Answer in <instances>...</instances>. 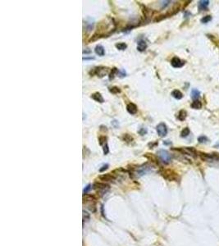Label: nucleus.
<instances>
[{
    "label": "nucleus",
    "mask_w": 219,
    "mask_h": 246,
    "mask_svg": "<svg viewBox=\"0 0 219 246\" xmlns=\"http://www.w3.org/2000/svg\"><path fill=\"white\" fill-rule=\"evenodd\" d=\"M172 97L175 98L176 99H181L183 98V94L178 90H173V91L172 92Z\"/></svg>",
    "instance_id": "ddd939ff"
},
{
    "label": "nucleus",
    "mask_w": 219,
    "mask_h": 246,
    "mask_svg": "<svg viewBox=\"0 0 219 246\" xmlns=\"http://www.w3.org/2000/svg\"><path fill=\"white\" fill-rule=\"evenodd\" d=\"M171 64H172V66H173V67L179 68V67H181V66H184L185 62L181 61V59H180L179 58H177V57H174V58L172 59V61H171Z\"/></svg>",
    "instance_id": "423d86ee"
},
{
    "label": "nucleus",
    "mask_w": 219,
    "mask_h": 246,
    "mask_svg": "<svg viewBox=\"0 0 219 246\" xmlns=\"http://www.w3.org/2000/svg\"><path fill=\"white\" fill-rule=\"evenodd\" d=\"M116 48L118 49V50H125L127 48V44L123 43V42H121V43H117L116 44Z\"/></svg>",
    "instance_id": "6ab92c4d"
},
{
    "label": "nucleus",
    "mask_w": 219,
    "mask_h": 246,
    "mask_svg": "<svg viewBox=\"0 0 219 246\" xmlns=\"http://www.w3.org/2000/svg\"><path fill=\"white\" fill-rule=\"evenodd\" d=\"M200 158H202L204 161L206 162H213V161H216L218 159V156H215V155H211L209 153H200L199 154Z\"/></svg>",
    "instance_id": "39448f33"
},
{
    "label": "nucleus",
    "mask_w": 219,
    "mask_h": 246,
    "mask_svg": "<svg viewBox=\"0 0 219 246\" xmlns=\"http://www.w3.org/2000/svg\"><path fill=\"white\" fill-rule=\"evenodd\" d=\"M156 130H157L158 135L160 137H164V136H166L167 134H168V127H167L166 124L163 122L159 123L158 125L157 126V127H156Z\"/></svg>",
    "instance_id": "7ed1b4c3"
},
{
    "label": "nucleus",
    "mask_w": 219,
    "mask_h": 246,
    "mask_svg": "<svg viewBox=\"0 0 219 246\" xmlns=\"http://www.w3.org/2000/svg\"><path fill=\"white\" fill-rule=\"evenodd\" d=\"M91 99H93L94 100H95L96 102H99V103H103V102H104V99H103L102 94L99 93V92H95V93L92 94H91Z\"/></svg>",
    "instance_id": "1a4fd4ad"
},
{
    "label": "nucleus",
    "mask_w": 219,
    "mask_h": 246,
    "mask_svg": "<svg viewBox=\"0 0 219 246\" xmlns=\"http://www.w3.org/2000/svg\"><path fill=\"white\" fill-rule=\"evenodd\" d=\"M190 106H191V108H194V109H200L202 108V103L199 100L196 99V100L192 102V103H191Z\"/></svg>",
    "instance_id": "4468645a"
},
{
    "label": "nucleus",
    "mask_w": 219,
    "mask_h": 246,
    "mask_svg": "<svg viewBox=\"0 0 219 246\" xmlns=\"http://www.w3.org/2000/svg\"><path fill=\"white\" fill-rule=\"evenodd\" d=\"M90 186H90V185H88V186H86V188H85V190H84V193H85V194H86L87 192H88V190L90 189Z\"/></svg>",
    "instance_id": "cd10ccee"
},
{
    "label": "nucleus",
    "mask_w": 219,
    "mask_h": 246,
    "mask_svg": "<svg viewBox=\"0 0 219 246\" xmlns=\"http://www.w3.org/2000/svg\"><path fill=\"white\" fill-rule=\"evenodd\" d=\"M109 71V68L105 67V66H98V67L94 68L90 72V75H97L99 77H103L105 75H107Z\"/></svg>",
    "instance_id": "f257e3e1"
},
{
    "label": "nucleus",
    "mask_w": 219,
    "mask_h": 246,
    "mask_svg": "<svg viewBox=\"0 0 219 246\" xmlns=\"http://www.w3.org/2000/svg\"><path fill=\"white\" fill-rule=\"evenodd\" d=\"M94 51H95V53L97 55H99V56H103V55L105 54V50H104V48L103 47L102 45H97L95 47V49H94Z\"/></svg>",
    "instance_id": "9b49d317"
},
{
    "label": "nucleus",
    "mask_w": 219,
    "mask_h": 246,
    "mask_svg": "<svg viewBox=\"0 0 219 246\" xmlns=\"http://www.w3.org/2000/svg\"><path fill=\"white\" fill-rule=\"evenodd\" d=\"M90 52H91V50H90V49H89V50H84L83 51V53H84V54L85 53H90Z\"/></svg>",
    "instance_id": "c85d7f7f"
},
{
    "label": "nucleus",
    "mask_w": 219,
    "mask_h": 246,
    "mask_svg": "<svg viewBox=\"0 0 219 246\" xmlns=\"http://www.w3.org/2000/svg\"><path fill=\"white\" fill-rule=\"evenodd\" d=\"M209 4V0H201V1L199 2V9L201 11L206 10Z\"/></svg>",
    "instance_id": "9d476101"
},
{
    "label": "nucleus",
    "mask_w": 219,
    "mask_h": 246,
    "mask_svg": "<svg viewBox=\"0 0 219 246\" xmlns=\"http://www.w3.org/2000/svg\"><path fill=\"white\" fill-rule=\"evenodd\" d=\"M212 20V16H204V17H203L201 19V22L202 23H204V24H205V23H208V22H209Z\"/></svg>",
    "instance_id": "5701e85b"
},
{
    "label": "nucleus",
    "mask_w": 219,
    "mask_h": 246,
    "mask_svg": "<svg viewBox=\"0 0 219 246\" xmlns=\"http://www.w3.org/2000/svg\"><path fill=\"white\" fill-rule=\"evenodd\" d=\"M122 140H123V141L127 142V143H131V142H132L134 140V139L129 134H124L122 136Z\"/></svg>",
    "instance_id": "f3484780"
},
{
    "label": "nucleus",
    "mask_w": 219,
    "mask_h": 246,
    "mask_svg": "<svg viewBox=\"0 0 219 246\" xmlns=\"http://www.w3.org/2000/svg\"><path fill=\"white\" fill-rule=\"evenodd\" d=\"M147 48V44H146L145 41L144 40H140V41L138 42V44H137V49H138L140 52H143Z\"/></svg>",
    "instance_id": "f8f14e48"
},
{
    "label": "nucleus",
    "mask_w": 219,
    "mask_h": 246,
    "mask_svg": "<svg viewBox=\"0 0 219 246\" xmlns=\"http://www.w3.org/2000/svg\"><path fill=\"white\" fill-rule=\"evenodd\" d=\"M139 133H140L141 136H144V134H146L147 133V131H146V129H144V128H141L140 131H139Z\"/></svg>",
    "instance_id": "a878e982"
},
{
    "label": "nucleus",
    "mask_w": 219,
    "mask_h": 246,
    "mask_svg": "<svg viewBox=\"0 0 219 246\" xmlns=\"http://www.w3.org/2000/svg\"><path fill=\"white\" fill-rule=\"evenodd\" d=\"M190 129H189L188 127H185V128H184L183 130H182V131H181V137H183V138L187 137V136L190 135Z\"/></svg>",
    "instance_id": "aec40b11"
},
{
    "label": "nucleus",
    "mask_w": 219,
    "mask_h": 246,
    "mask_svg": "<svg viewBox=\"0 0 219 246\" xmlns=\"http://www.w3.org/2000/svg\"><path fill=\"white\" fill-rule=\"evenodd\" d=\"M94 58H84L83 60H87V59H94Z\"/></svg>",
    "instance_id": "c756f323"
},
{
    "label": "nucleus",
    "mask_w": 219,
    "mask_h": 246,
    "mask_svg": "<svg viewBox=\"0 0 219 246\" xmlns=\"http://www.w3.org/2000/svg\"><path fill=\"white\" fill-rule=\"evenodd\" d=\"M127 112H129L130 114H131V115H134V114H135L137 112V111H138V108H137V106L135 104V103H128L127 106Z\"/></svg>",
    "instance_id": "0eeeda50"
},
{
    "label": "nucleus",
    "mask_w": 219,
    "mask_h": 246,
    "mask_svg": "<svg viewBox=\"0 0 219 246\" xmlns=\"http://www.w3.org/2000/svg\"><path fill=\"white\" fill-rule=\"evenodd\" d=\"M109 91H110L112 94H114L121 93L120 88H118V87H117V86H113V87H111V88H109Z\"/></svg>",
    "instance_id": "412c9836"
},
{
    "label": "nucleus",
    "mask_w": 219,
    "mask_h": 246,
    "mask_svg": "<svg viewBox=\"0 0 219 246\" xmlns=\"http://www.w3.org/2000/svg\"><path fill=\"white\" fill-rule=\"evenodd\" d=\"M99 145H106L107 144V138H106V136H99Z\"/></svg>",
    "instance_id": "4be33fe9"
},
{
    "label": "nucleus",
    "mask_w": 219,
    "mask_h": 246,
    "mask_svg": "<svg viewBox=\"0 0 219 246\" xmlns=\"http://www.w3.org/2000/svg\"><path fill=\"white\" fill-rule=\"evenodd\" d=\"M108 152H109L108 145H107V144H106V145L103 146V153H104V155H106L108 153Z\"/></svg>",
    "instance_id": "393cba45"
},
{
    "label": "nucleus",
    "mask_w": 219,
    "mask_h": 246,
    "mask_svg": "<svg viewBox=\"0 0 219 246\" xmlns=\"http://www.w3.org/2000/svg\"><path fill=\"white\" fill-rule=\"evenodd\" d=\"M118 72H119V71H118V69L117 68H116V67H113L112 70H111V71H110V74H109V80H113L114 79V77H115V75H117Z\"/></svg>",
    "instance_id": "2eb2a0df"
},
{
    "label": "nucleus",
    "mask_w": 219,
    "mask_h": 246,
    "mask_svg": "<svg viewBox=\"0 0 219 246\" xmlns=\"http://www.w3.org/2000/svg\"><path fill=\"white\" fill-rule=\"evenodd\" d=\"M198 141L199 142V143H205V142H207L208 141V138L207 137H205V136H199V137L198 138Z\"/></svg>",
    "instance_id": "b1692460"
},
{
    "label": "nucleus",
    "mask_w": 219,
    "mask_h": 246,
    "mask_svg": "<svg viewBox=\"0 0 219 246\" xmlns=\"http://www.w3.org/2000/svg\"><path fill=\"white\" fill-rule=\"evenodd\" d=\"M158 156L159 159H160L163 163L168 164L171 162V155L169 154V153L168 151L164 150V149H160L158 152Z\"/></svg>",
    "instance_id": "f03ea898"
},
{
    "label": "nucleus",
    "mask_w": 219,
    "mask_h": 246,
    "mask_svg": "<svg viewBox=\"0 0 219 246\" xmlns=\"http://www.w3.org/2000/svg\"><path fill=\"white\" fill-rule=\"evenodd\" d=\"M107 167H108V164H105V165H103V166H102V168H100L99 171H103L104 170L107 169Z\"/></svg>",
    "instance_id": "bb28decb"
},
{
    "label": "nucleus",
    "mask_w": 219,
    "mask_h": 246,
    "mask_svg": "<svg viewBox=\"0 0 219 246\" xmlns=\"http://www.w3.org/2000/svg\"><path fill=\"white\" fill-rule=\"evenodd\" d=\"M178 151H181L185 154L187 155H190L192 157H196V150L192 147H185V148H181V149H178Z\"/></svg>",
    "instance_id": "20e7f679"
},
{
    "label": "nucleus",
    "mask_w": 219,
    "mask_h": 246,
    "mask_svg": "<svg viewBox=\"0 0 219 246\" xmlns=\"http://www.w3.org/2000/svg\"><path fill=\"white\" fill-rule=\"evenodd\" d=\"M149 170H150V167L149 166H148L147 165H144L142 166H140V167L137 169V171H136L137 176H143L144 174H145L147 171H149Z\"/></svg>",
    "instance_id": "6e6552de"
},
{
    "label": "nucleus",
    "mask_w": 219,
    "mask_h": 246,
    "mask_svg": "<svg viewBox=\"0 0 219 246\" xmlns=\"http://www.w3.org/2000/svg\"><path fill=\"white\" fill-rule=\"evenodd\" d=\"M199 95H200V92L198 90H196V89H193L192 91H191V97H192V99L196 100V99L199 97Z\"/></svg>",
    "instance_id": "a211bd4d"
},
{
    "label": "nucleus",
    "mask_w": 219,
    "mask_h": 246,
    "mask_svg": "<svg viewBox=\"0 0 219 246\" xmlns=\"http://www.w3.org/2000/svg\"><path fill=\"white\" fill-rule=\"evenodd\" d=\"M186 116H187V113H186V112H185V110H181L179 112V113H178V116H177V117H178V119L180 120V121H184V120L186 118Z\"/></svg>",
    "instance_id": "dca6fc26"
}]
</instances>
